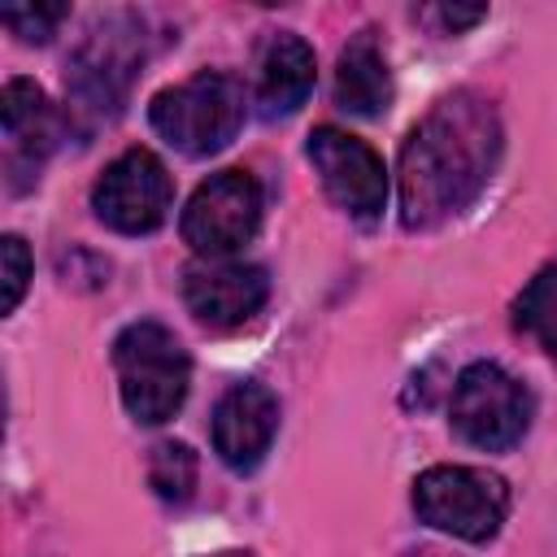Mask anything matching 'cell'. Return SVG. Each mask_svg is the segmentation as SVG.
I'll list each match as a JSON object with an SVG mask.
<instances>
[{"label":"cell","instance_id":"cell-1","mask_svg":"<svg viewBox=\"0 0 557 557\" xmlns=\"http://www.w3.org/2000/svg\"><path fill=\"white\" fill-rule=\"evenodd\" d=\"M505 148L500 117L487 96L453 91L400 144V222L431 231L479 200Z\"/></svg>","mask_w":557,"mask_h":557},{"label":"cell","instance_id":"cell-2","mask_svg":"<svg viewBox=\"0 0 557 557\" xmlns=\"http://www.w3.org/2000/svg\"><path fill=\"white\" fill-rule=\"evenodd\" d=\"M113 370H117V392L126 413L144 426L170 422L187 400V383H191L187 348L170 326L152 318L131 322L113 339Z\"/></svg>","mask_w":557,"mask_h":557},{"label":"cell","instance_id":"cell-3","mask_svg":"<svg viewBox=\"0 0 557 557\" xmlns=\"http://www.w3.org/2000/svg\"><path fill=\"white\" fill-rule=\"evenodd\" d=\"M152 131L183 157L222 152L244 126V87L235 74L196 70L191 78L161 87L148 104Z\"/></svg>","mask_w":557,"mask_h":557},{"label":"cell","instance_id":"cell-4","mask_svg":"<svg viewBox=\"0 0 557 557\" xmlns=\"http://www.w3.org/2000/svg\"><path fill=\"white\" fill-rule=\"evenodd\" d=\"M453 431L483 453H509L522 444L535 418V396L522 379H513L496 361H474L457 374L453 400H448Z\"/></svg>","mask_w":557,"mask_h":557},{"label":"cell","instance_id":"cell-5","mask_svg":"<svg viewBox=\"0 0 557 557\" xmlns=\"http://www.w3.org/2000/svg\"><path fill=\"white\" fill-rule=\"evenodd\" d=\"M413 513L444 535L487 544L509 513V483L479 466H431L413 479Z\"/></svg>","mask_w":557,"mask_h":557},{"label":"cell","instance_id":"cell-6","mask_svg":"<svg viewBox=\"0 0 557 557\" xmlns=\"http://www.w3.org/2000/svg\"><path fill=\"white\" fill-rule=\"evenodd\" d=\"M257 226H261V187H257V178L248 170L209 174L191 191V200H187V209L178 218L183 239L205 261L235 257L257 235Z\"/></svg>","mask_w":557,"mask_h":557},{"label":"cell","instance_id":"cell-7","mask_svg":"<svg viewBox=\"0 0 557 557\" xmlns=\"http://www.w3.org/2000/svg\"><path fill=\"white\" fill-rule=\"evenodd\" d=\"M305 157L318 170L322 191L352 222L374 226L383 218V209H387V165L366 139H357L339 126H313L309 144H305Z\"/></svg>","mask_w":557,"mask_h":557},{"label":"cell","instance_id":"cell-8","mask_svg":"<svg viewBox=\"0 0 557 557\" xmlns=\"http://www.w3.org/2000/svg\"><path fill=\"white\" fill-rule=\"evenodd\" d=\"M174 183L157 152L126 148L91 187V213L117 235H148L170 218Z\"/></svg>","mask_w":557,"mask_h":557},{"label":"cell","instance_id":"cell-9","mask_svg":"<svg viewBox=\"0 0 557 557\" xmlns=\"http://www.w3.org/2000/svg\"><path fill=\"white\" fill-rule=\"evenodd\" d=\"M144 65V35L131 26V17H109L87 35V44L70 61V96L74 109L91 117H113Z\"/></svg>","mask_w":557,"mask_h":557},{"label":"cell","instance_id":"cell-10","mask_svg":"<svg viewBox=\"0 0 557 557\" xmlns=\"http://www.w3.org/2000/svg\"><path fill=\"white\" fill-rule=\"evenodd\" d=\"M0 126H4V170H9V191H26L39 183V170L48 152L61 139V117L57 104L44 96L39 83L30 78H9L0 91Z\"/></svg>","mask_w":557,"mask_h":557},{"label":"cell","instance_id":"cell-11","mask_svg":"<svg viewBox=\"0 0 557 557\" xmlns=\"http://www.w3.org/2000/svg\"><path fill=\"white\" fill-rule=\"evenodd\" d=\"M183 300L196 322H205L213 331H231L261 313V305L270 300V278L261 265L231 261V257L196 261L183 274Z\"/></svg>","mask_w":557,"mask_h":557},{"label":"cell","instance_id":"cell-12","mask_svg":"<svg viewBox=\"0 0 557 557\" xmlns=\"http://www.w3.org/2000/svg\"><path fill=\"white\" fill-rule=\"evenodd\" d=\"M278 435V396L257 383H231L222 392V400L213 405V453L235 470L248 474L265 461L270 444Z\"/></svg>","mask_w":557,"mask_h":557},{"label":"cell","instance_id":"cell-13","mask_svg":"<svg viewBox=\"0 0 557 557\" xmlns=\"http://www.w3.org/2000/svg\"><path fill=\"white\" fill-rule=\"evenodd\" d=\"M313 48L296 35V30H278L261 44V57H257V83H252V100H257V113L265 122H278V117H292L309 91H313Z\"/></svg>","mask_w":557,"mask_h":557},{"label":"cell","instance_id":"cell-14","mask_svg":"<svg viewBox=\"0 0 557 557\" xmlns=\"http://www.w3.org/2000/svg\"><path fill=\"white\" fill-rule=\"evenodd\" d=\"M335 104L348 117H383L392 109V70L374 39V30H357L339 48L335 65Z\"/></svg>","mask_w":557,"mask_h":557},{"label":"cell","instance_id":"cell-15","mask_svg":"<svg viewBox=\"0 0 557 557\" xmlns=\"http://www.w3.org/2000/svg\"><path fill=\"white\" fill-rule=\"evenodd\" d=\"M513 322H518L527 335H535L540 348L557 361V265L540 270V274L522 287V296H518V305H513Z\"/></svg>","mask_w":557,"mask_h":557},{"label":"cell","instance_id":"cell-16","mask_svg":"<svg viewBox=\"0 0 557 557\" xmlns=\"http://www.w3.org/2000/svg\"><path fill=\"white\" fill-rule=\"evenodd\" d=\"M196 474H200V461L183 440H161L148 457V483L161 500H174V505L187 500L196 492Z\"/></svg>","mask_w":557,"mask_h":557},{"label":"cell","instance_id":"cell-17","mask_svg":"<svg viewBox=\"0 0 557 557\" xmlns=\"http://www.w3.org/2000/svg\"><path fill=\"white\" fill-rule=\"evenodd\" d=\"M65 17H70V4H9V9H0V22L22 44H48Z\"/></svg>","mask_w":557,"mask_h":557},{"label":"cell","instance_id":"cell-18","mask_svg":"<svg viewBox=\"0 0 557 557\" xmlns=\"http://www.w3.org/2000/svg\"><path fill=\"white\" fill-rule=\"evenodd\" d=\"M0 257H4V313H13L22 305L26 283H30V252H26L22 235H4Z\"/></svg>","mask_w":557,"mask_h":557},{"label":"cell","instance_id":"cell-19","mask_svg":"<svg viewBox=\"0 0 557 557\" xmlns=\"http://www.w3.org/2000/svg\"><path fill=\"white\" fill-rule=\"evenodd\" d=\"M435 17L444 22V30H453V35H457V30L474 26V22H483V17H487V9H483V4H474V9H448V4H444V9H435Z\"/></svg>","mask_w":557,"mask_h":557},{"label":"cell","instance_id":"cell-20","mask_svg":"<svg viewBox=\"0 0 557 557\" xmlns=\"http://www.w3.org/2000/svg\"><path fill=\"white\" fill-rule=\"evenodd\" d=\"M218 557H248V553H218Z\"/></svg>","mask_w":557,"mask_h":557}]
</instances>
